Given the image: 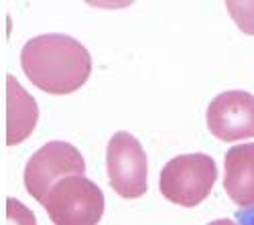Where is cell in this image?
I'll use <instances>...</instances> for the list:
<instances>
[{"label": "cell", "instance_id": "obj_10", "mask_svg": "<svg viewBox=\"0 0 254 225\" xmlns=\"http://www.w3.org/2000/svg\"><path fill=\"white\" fill-rule=\"evenodd\" d=\"M4 225H37V219L29 207L16 199H6L4 203Z\"/></svg>", "mask_w": 254, "mask_h": 225}, {"label": "cell", "instance_id": "obj_5", "mask_svg": "<svg viewBox=\"0 0 254 225\" xmlns=\"http://www.w3.org/2000/svg\"><path fill=\"white\" fill-rule=\"evenodd\" d=\"M110 187L122 199H138L149 189V160L130 132H116L106 148Z\"/></svg>", "mask_w": 254, "mask_h": 225}, {"label": "cell", "instance_id": "obj_11", "mask_svg": "<svg viewBox=\"0 0 254 225\" xmlns=\"http://www.w3.org/2000/svg\"><path fill=\"white\" fill-rule=\"evenodd\" d=\"M238 225H254V209H240L236 215Z\"/></svg>", "mask_w": 254, "mask_h": 225}, {"label": "cell", "instance_id": "obj_8", "mask_svg": "<svg viewBox=\"0 0 254 225\" xmlns=\"http://www.w3.org/2000/svg\"><path fill=\"white\" fill-rule=\"evenodd\" d=\"M224 189L242 209H254V144H236L226 152Z\"/></svg>", "mask_w": 254, "mask_h": 225}, {"label": "cell", "instance_id": "obj_9", "mask_svg": "<svg viewBox=\"0 0 254 225\" xmlns=\"http://www.w3.org/2000/svg\"><path fill=\"white\" fill-rule=\"evenodd\" d=\"M226 8L244 35H254V2H226Z\"/></svg>", "mask_w": 254, "mask_h": 225}, {"label": "cell", "instance_id": "obj_7", "mask_svg": "<svg viewBox=\"0 0 254 225\" xmlns=\"http://www.w3.org/2000/svg\"><path fill=\"white\" fill-rule=\"evenodd\" d=\"M4 140L6 146H14L33 134L39 120V108L33 95L20 88L12 75H6L4 81Z\"/></svg>", "mask_w": 254, "mask_h": 225}, {"label": "cell", "instance_id": "obj_3", "mask_svg": "<svg viewBox=\"0 0 254 225\" xmlns=\"http://www.w3.org/2000/svg\"><path fill=\"white\" fill-rule=\"evenodd\" d=\"M43 205L55 225H98L106 209V201L94 180L77 175L61 179Z\"/></svg>", "mask_w": 254, "mask_h": 225}, {"label": "cell", "instance_id": "obj_4", "mask_svg": "<svg viewBox=\"0 0 254 225\" xmlns=\"http://www.w3.org/2000/svg\"><path fill=\"white\" fill-rule=\"evenodd\" d=\"M83 171H86V162L75 146L59 140L47 142L29 158L25 167L27 193L43 205L47 195L61 179L83 175Z\"/></svg>", "mask_w": 254, "mask_h": 225}, {"label": "cell", "instance_id": "obj_2", "mask_svg": "<svg viewBox=\"0 0 254 225\" xmlns=\"http://www.w3.org/2000/svg\"><path fill=\"white\" fill-rule=\"evenodd\" d=\"M218 179L216 160L201 154H181L167 162L161 171L159 189L167 201L181 207H197L214 189Z\"/></svg>", "mask_w": 254, "mask_h": 225}, {"label": "cell", "instance_id": "obj_6", "mask_svg": "<svg viewBox=\"0 0 254 225\" xmlns=\"http://www.w3.org/2000/svg\"><path fill=\"white\" fill-rule=\"evenodd\" d=\"M205 122L218 140L234 142L254 138V95L240 90L216 95L207 106Z\"/></svg>", "mask_w": 254, "mask_h": 225}, {"label": "cell", "instance_id": "obj_1", "mask_svg": "<svg viewBox=\"0 0 254 225\" xmlns=\"http://www.w3.org/2000/svg\"><path fill=\"white\" fill-rule=\"evenodd\" d=\"M20 67L41 91L67 95L77 91L92 75V55L77 39L47 33L29 39L20 51Z\"/></svg>", "mask_w": 254, "mask_h": 225}, {"label": "cell", "instance_id": "obj_12", "mask_svg": "<svg viewBox=\"0 0 254 225\" xmlns=\"http://www.w3.org/2000/svg\"><path fill=\"white\" fill-rule=\"evenodd\" d=\"M207 225H238V223H234L232 219H216V221H211Z\"/></svg>", "mask_w": 254, "mask_h": 225}]
</instances>
